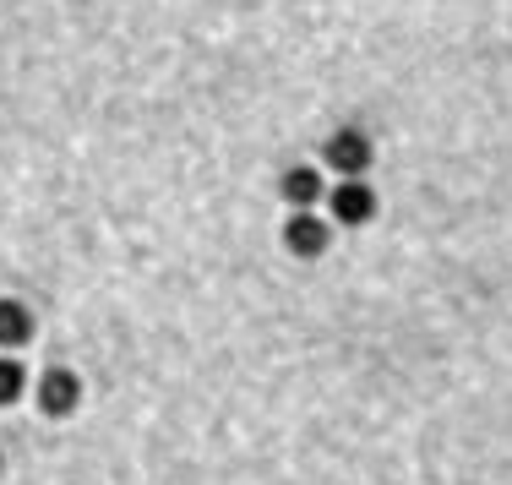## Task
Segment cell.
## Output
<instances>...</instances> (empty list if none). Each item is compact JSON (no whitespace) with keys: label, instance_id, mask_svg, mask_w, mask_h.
Listing matches in <instances>:
<instances>
[{"label":"cell","instance_id":"1","mask_svg":"<svg viewBox=\"0 0 512 485\" xmlns=\"http://www.w3.org/2000/svg\"><path fill=\"white\" fill-rule=\"evenodd\" d=\"M322 159H327V169H333V175H344V180H360L365 169H371L376 148H371V137H365L360 126H344V131H333V137H327Z\"/></svg>","mask_w":512,"mask_h":485},{"label":"cell","instance_id":"2","mask_svg":"<svg viewBox=\"0 0 512 485\" xmlns=\"http://www.w3.org/2000/svg\"><path fill=\"white\" fill-rule=\"evenodd\" d=\"M39 415H50V420H71L82 409V377L77 371H66V366H55V371H44L39 377Z\"/></svg>","mask_w":512,"mask_h":485},{"label":"cell","instance_id":"3","mask_svg":"<svg viewBox=\"0 0 512 485\" xmlns=\"http://www.w3.org/2000/svg\"><path fill=\"white\" fill-rule=\"evenodd\" d=\"M327 208H333V218H344L349 229H360V224L376 218V191L365 186V180H338V191L327 197Z\"/></svg>","mask_w":512,"mask_h":485},{"label":"cell","instance_id":"4","mask_svg":"<svg viewBox=\"0 0 512 485\" xmlns=\"http://www.w3.org/2000/svg\"><path fill=\"white\" fill-rule=\"evenodd\" d=\"M327 240H333V235H327V224H322V218H311V208H295V218L284 224V246L295 251L300 262L322 257V251H327Z\"/></svg>","mask_w":512,"mask_h":485},{"label":"cell","instance_id":"5","mask_svg":"<svg viewBox=\"0 0 512 485\" xmlns=\"http://www.w3.org/2000/svg\"><path fill=\"white\" fill-rule=\"evenodd\" d=\"M33 338V311L22 300H0V349H22Z\"/></svg>","mask_w":512,"mask_h":485},{"label":"cell","instance_id":"6","mask_svg":"<svg viewBox=\"0 0 512 485\" xmlns=\"http://www.w3.org/2000/svg\"><path fill=\"white\" fill-rule=\"evenodd\" d=\"M284 202L289 208H311L316 197H322V175H316V169H306V164H295V169H284Z\"/></svg>","mask_w":512,"mask_h":485},{"label":"cell","instance_id":"7","mask_svg":"<svg viewBox=\"0 0 512 485\" xmlns=\"http://www.w3.org/2000/svg\"><path fill=\"white\" fill-rule=\"evenodd\" d=\"M22 393H28V371H22V360L0 355V409H6V404H17Z\"/></svg>","mask_w":512,"mask_h":485},{"label":"cell","instance_id":"8","mask_svg":"<svg viewBox=\"0 0 512 485\" xmlns=\"http://www.w3.org/2000/svg\"><path fill=\"white\" fill-rule=\"evenodd\" d=\"M0 469H6V458H0Z\"/></svg>","mask_w":512,"mask_h":485}]
</instances>
